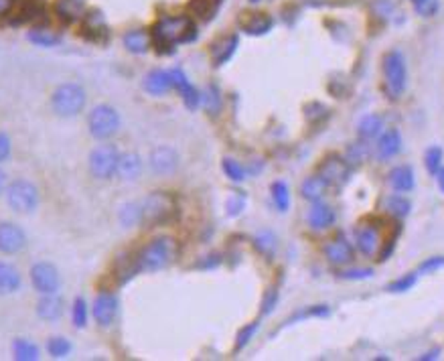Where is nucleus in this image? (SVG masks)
I'll use <instances>...</instances> for the list:
<instances>
[{"label":"nucleus","instance_id":"obj_9","mask_svg":"<svg viewBox=\"0 0 444 361\" xmlns=\"http://www.w3.org/2000/svg\"><path fill=\"white\" fill-rule=\"evenodd\" d=\"M31 282L39 294H53L61 287V274L51 262H37L31 268Z\"/></svg>","mask_w":444,"mask_h":361},{"label":"nucleus","instance_id":"obj_31","mask_svg":"<svg viewBox=\"0 0 444 361\" xmlns=\"http://www.w3.org/2000/svg\"><path fill=\"white\" fill-rule=\"evenodd\" d=\"M13 358L19 361L39 360V347L33 341H29V339H15V343H13Z\"/></svg>","mask_w":444,"mask_h":361},{"label":"nucleus","instance_id":"obj_34","mask_svg":"<svg viewBox=\"0 0 444 361\" xmlns=\"http://www.w3.org/2000/svg\"><path fill=\"white\" fill-rule=\"evenodd\" d=\"M120 221L124 227H132L142 221V203L138 201H130L120 209Z\"/></svg>","mask_w":444,"mask_h":361},{"label":"nucleus","instance_id":"obj_33","mask_svg":"<svg viewBox=\"0 0 444 361\" xmlns=\"http://www.w3.org/2000/svg\"><path fill=\"white\" fill-rule=\"evenodd\" d=\"M254 246H256V250L262 256L272 258L274 252H276V248H278V240H276V236L270 230H264V232H260L256 238H254Z\"/></svg>","mask_w":444,"mask_h":361},{"label":"nucleus","instance_id":"obj_20","mask_svg":"<svg viewBox=\"0 0 444 361\" xmlns=\"http://www.w3.org/2000/svg\"><path fill=\"white\" fill-rule=\"evenodd\" d=\"M116 173L124 179V181H134V179H138L142 173L141 154H138V152H124V154H120Z\"/></svg>","mask_w":444,"mask_h":361},{"label":"nucleus","instance_id":"obj_39","mask_svg":"<svg viewBox=\"0 0 444 361\" xmlns=\"http://www.w3.org/2000/svg\"><path fill=\"white\" fill-rule=\"evenodd\" d=\"M71 319H73V325L77 329H84L88 325V305L81 296L75 298L73 303V311H71Z\"/></svg>","mask_w":444,"mask_h":361},{"label":"nucleus","instance_id":"obj_7","mask_svg":"<svg viewBox=\"0 0 444 361\" xmlns=\"http://www.w3.org/2000/svg\"><path fill=\"white\" fill-rule=\"evenodd\" d=\"M88 128L95 141H108L112 138L120 128V114L116 108L108 104H100L88 116Z\"/></svg>","mask_w":444,"mask_h":361},{"label":"nucleus","instance_id":"obj_52","mask_svg":"<svg viewBox=\"0 0 444 361\" xmlns=\"http://www.w3.org/2000/svg\"><path fill=\"white\" fill-rule=\"evenodd\" d=\"M436 181H438V189L444 193V167H441V170L436 173Z\"/></svg>","mask_w":444,"mask_h":361},{"label":"nucleus","instance_id":"obj_55","mask_svg":"<svg viewBox=\"0 0 444 361\" xmlns=\"http://www.w3.org/2000/svg\"><path fill=\"white\" fill-rule=\"evenodd\" d=\"M252 2H257V0H252Z\"/></svg>","mask_w":444,"mask_h":361},{"label":"nucleus","instance_id":"obj_37","mask_svg":"<svg viewBox=\"0 0 444 361\" xmlns=\"http://www.w3.org/2000/svg\"><path fill=\"white\" fill-rule=\"evenodd\" d=\"M47 351L51 358L55 360H63L71 353V343L63 337H51L47 341Z\"/></svg>","mask_w":444,"mask_h":361},{"label":"nucleus","instance_id":"obj_23","mask_svg":"<svg viewBox=\"0 0 444 361\" xmlns=\"http://www.w3.org/2000/svg\"><path fill=\"white\" fill-rule=\"evenodd\" d=\"M122 41H124V47L128 49L130 53H136V55L146 53L150 49V45H152V37L144 29H132V31H128Z\"/></svg>","mask_w":444,"mask_h":361},{"label":"nucleus","instance_id":"obj_24","mask_svg":"<svg viewBox=\"0 0 444 361\" xmlns=\"http://www.w3.org/2000/svg\"><path fill=\"white\" fill-rule=\"evenodd\" d=\"M237 43H239L237 35H228V37L219 39V41L213 45V49H211V55H213L215 65H223V63H228V61L234 57L235 49H237Z\"/></svg>","mask_w":444,"mask_h":361},{"label":"nucleus","instance_id":"obj_53","mask_svg":"<svg viewBox=\"0 0 444 361\" xmlns=\"http://www.w3.org/2000/svg\"><path fill=\"white\" fill-rule=\"evenodd\" d=\"M438 353H441V351H438V349H434V351H430V353H424L420 360H436V358H438Z\"/></svg>","mask_w":444,"mask_h":361},{"label":"nucleus","instance_id":"obj_25","mask_svg":"<svg viewBox=\"0 0 444 361\" xmlns=\"http://www.w3.org/2000/svg\"><path fill=\"white\" fill-rule=\"evenodd\" d=\"M390 185L394 187V191L397 193H408L414 189L416 179H414V170L408 165H402L390 173Z\"/></svg>","mask_w":444,"mask_h":361},{"label":"nucleus","instance_id":"obj_16","mask_svg":"<svg viewBox=\"0 0 444 361\" xmlns=\"http://www.w3.org/2000/svg\"><path fill=\"white\" fill-rule=\"evenodd\" d=\"M21 284H23V276L19 268L10 262L0 260V294H15L17 290H21Z\"/></svg>","mask_w":444,"mask_h":361},{"label":"nucleus","instance_id":"obj_13","mask_svg":"<svg viewBox=\"0 0 444 361\" xmlns=\"http://www.w3.org/2000/svg\"><path fill=\"white\" fill-rule=\"evenodd\" d=\"M171 77H173L175 90H179V94L183 96V102H185V106H187L189 110L199 108V104H201V94L191 86V81L187 79L185 72L179 70V67H175V70H171Z\"/></svg>","mask_w":444,"mask_h":361},{"label":"nucleus","instance_id":"obj_28","mask_svg":"<svg viewBox=\"0 0 444 361\" xmlns=\"http://www.w3.org/2000/svg\"><path fill=\"white\" fill-rule=\"evenodd\" d=\"M402 150V136L397 130H388L377 141V154L381 159H392Z\"/></svg>","mask_w":444,"mask_h":361},{"label":"nucleus","instance_id":"obj_32","mask_svg":"<svg viewBox=\"0 0 444 361\" xmlns=\"http://www.w3.org/2000/svg\"><path fill=\"white\" fill-rule=\"evenodd\" d=\"M381 128H383V120H381L377 114H367V116L361 118L357 130H359V136H361L363 141H372V138H377V136H379Z\"/></svg>","mask_w":444,"mask_h":361},{"label":"nucleus","instance_id":"obj_8","mask_svg":"<svg viewBox=\"0 0 444 361\" xmlns=\"http://www.w3.org/2000/svg\"><path fill=\"white\" fill-rule=\"evenodd\" d=\"M120 150L116 145H100L90 152V173L100 181H108L116 175Z\"/></svg>","mask_w":444,"mask_h":361},{"label":"nucleus","instance_id":"obj_5","mask_svg":"<svg viewBox=\"0 0 444 361\" xmlns=\"http://www.w3.org/2000/svg\"><path fill=\"white\" fill-rule=\"evenodd\" d=\"M6 203L15 214H33L39 207V189L26 179H17L6 187Z\"/></svg>","mask_w":444,"mask_h":361},{"label":"nucleus","instance_id":"obj_18","mask_svg":"<svg viewBox=\"0 0 444 361\" xmlns=\"http://www.w3.org/2000/svg\"><path fill=\"white\" fill-rule=\"evenodd\" d=\"M84 13H86V0H55V15L65 23L81 21L86 17Z\"/></svg>","mask_w":444,"mask_h":361},{"label":"nucleus","instance_id":"obj_22","mask_svg":"<svg viewBox=\"0 0 444 361\" xmlns=\"http://www.w3.org/2000/svg\"><path fill=\"white\" fill-rule=\"evenodd\" d=\"M355 243H357V250L363 254V256H374L379 248V236L375 232L374 227L370 225H361L357 232H355Z\"/></svg>","mask_w":444,"mask_h":361},{"label":"nucleus","instance_id":"obj_41","mask_svg":"<svg viewBox=\"0 0 444 361\" xmlns=\"http://www.w3.org/2000/svg\"><path fill=\"white\" fill-rule=\"evenodd\" d=\"M367 159V145L365 143H353L347 148V161L353 165H359Z\"/></svg>","mask_w":444,"mask_h":361},{"label":"nucleus","instance_id":"obj_29","mask_svg":"<svg viewBox=\"0 0 444 361\" xmlns=\"http://www.w3.org/2000/svg\"><path fill=\"white\" fill-rule=\"evenodd\" d=\"M327 187L328 183L321 177V175H312V177L304 179L301 193H303V197L306 201H312V203H315V201H321V199L325 197Z\"/></svg>","mask_w":444,"mask_h":361},{"label":"nucleus","instance_id":"obj_50","mask_svg":"<svg viewBox=\"0 0 444 361\" xmlns=\"http://www.w3.org/2000/svg\"><path fill=\"white\" fill-rule=\"evenodd\" d=\"M17 0H0V17H6L15 10Z\"/></svg>","mask_w":444,"mask_h":361},{"label":"nucleus","instance_id":"obj_27","mask_svg":"<svg viewBox=\"0 0 444 361\" xmlns=\"http://www.w3.org/2000/svg\"><path fill=\"white\" fill-rule=\"evenodd\" d=\"M26 39L37 45V47H55L61 43V37L57 31L49 29V26H33L29 33H26Z\"/></svg>","mask_w":444,"mask_h":361},{"label":"nucleus","instance_id":"obj_44","mask_svg":"<svg viewBox=\"0 0 444 361\" xmlns=\"http://www.w3.org/2000/svg\"><path fill=\"white\" fill-rule=\"evenodd\" d=\"M414 284H416V274H406V276L397 278L396 282H392L388 290L390 292H406V290H412Z\"/></svg>","mask_w":444,"mask_h":361},{"label":"nucleus","instance_id":"obj_17","mask_svg":"<svg viewBox=\"0 0 444 361\" xmlns=\"http://www.w3.org/2000/svg\"><path fill=\"white\" fill-rule=\"evenodd\" d=\"M173 86V77L171 72H163V70H154L144 77V90L152 96H163L166 92H171Z\"/></svg>","mask_w":444,"mask_h":361},{"label":"nucleus","instance_id":"obj_26","mask_svg":"<svg viewBox=\"0 0 444 361\" xmlns=\"http://www.w3.org/2000/svg\"><path fill=\"white\" fill-rule=\"evenodd\" d=\"M84 23H81V29H84V35L88 37V39H92V41H102V37L100 35H108V26L104 23V17H102V13H88L84 19H81Z\"/></svg>","mask_w":444,"mask_h":361},{"label":"nucleus","instance_id":"obj_38","mask_svg":"<svg viewBox=\"0 0 444 361\" xmlns=\"http://www.w3.org/2000/svg\"><path fill=\"white\" fill-rule=\"evenodd\" d=\"M424 165L430 175H436L443 167V148L441 146H430L424 154Z\"/></svg>","mask_w":444,"mask_h":361},{"label":"nucleus","instance_id":"obj_3","mask_svg":"<svg viewBox=\"0 0 444 361\" xmlns=\"http://www.w3.org/2000/svg\"><path fill=\"white\" fill-rule=\"evenodd\" d=\"M51 108L61 118H75L86 108V90L79 83H61L51 96Z\"/></svg>","mask_w":444,"mask_h":361},{"label":"nucleus","instance_id":"obj_49","mask_svg":"<svg viewBox=\"0 0 444 361\" xmlns=\"http://www.w3.org/2000/svg\"><path fill=\"white\" fill-rule=\"evenodd\" d=\"M374 276V270H345L343 272V278L347 280H363V278H372Z\"/></svg>","mask_w":444,"mask_h":361},{"label":"nucleus","instance_id":"obj_35","mask_svg":"<svg viewBox=\"0 0 444 361\" xmlns=\"http://www.w3.org/2000/svg\"><path fill=\"white\" fill-rule=\"evenodd\" d=\"M386 209H388L392 216L406 217L410 214L412 205H410V201H408L406 197H402V195H392V197L386 199Z\"/></svg>","mask_w":444,"mask_h":361},{"label":"nucleus","instance_id":"obj_43","mask_svg":"<svg viewBox=\"0 0 444 361\" xmlns=\"http://www.w3.org/2000/svg\"><path fill=\"white\" fill-rule=\"evenodd\" d=\"M256 331H257V323H252V325H246L239 333H237V341H235V349L237 351H241L250 341H252V337L256 335Z\"/></svg>","mask_w":444,"mask_h":361},{"label":"nucleus","instance_id":"obj_15","mask_svg":"<svg viewBox=\"0 0 444 361\" xmlns=\"http://www.w3.org/2000/svg\"><path fill=\"white\" fill-rule=\"evenodd\" d=\"M63 309H65V303H63L61 296H57V292L43 294L37 303V316L51 323V321H57L63 314Z\"/></svg>","mask_w":444,"mask_h":361},{"label":"nucleus","instance_id":"obj_10","mask_svg":"<svg viewBox=\"0 0 444 361\" xmlns=\"http://www.w3.org/2000/svg\"><path fill=\"white\" fill-rule=\"evenodd\" d=\"M26 248V234L13 221H0V252L6 256L21 254Z\"/></svg>","mask_w":444,"mask_h":361},{"label":"nucleus","instance_id":"obj_6","mask_svg":"<svg viewBox=\"0 0 444 361\" xmlns=\"http://www.w3.org/2000/svg\"><path fill=\"white\" fill-rule=\"evenodd\" d=\"M383 77H386V90L392 97H399L408 83V70L406 59L399 51H388L383 55Z\"/></svg>","mask_w":444,"mask_h":361},{"label":"nucleus","instance_id":"obj_21","mask_svg":"<svg viewBox=\"0 0 444 361\" xmlns=\"http://www.w3.org/2000/svg\"><path fill=\"white\" fill-rule=\"evenodd\" d=\"M306 219H308V225L312 230H327V227L333 225V221H335V211L328 205H325V203L315 201Z\"/></svg>","mask_w":444,"mask_h":361},{"label":"nucleus","instance_id":"obj_51","mask_svg":"<svg viewBox=\"0 0 444 361\" xmlns=\"http://www.w3.org/2000/svg\"><path fill=\"white\" fill-rule=\"evenodd\" d=\"M6 187H8V183H6V175H4V170H0V195H4V193H6Z\"/></svg>","mask_w":444,"mask_h":361},{"label":"nucleus","instance_id":"obj_36","mask_svg":"<svg viewBox=\"0 0 444 361\" xmlns=\"http://www.w3.org/2000/svg\"><path fill=\"white\" fill-rule=\"evenodd\" d=\"M272 199H274V205L278 207V211H286L290 207V191L284 181L272 183Z\"/></svg>","mask_w":444,"mask_h":361},{"label":"nucleus","instance_id":"obj_14","mask_svg":"<svg viewBox=\"0 0 444 361\" xmlns=\"http://www.w3.org/2000/svg\"><path fill=\"white\" fill-rule=\"evenodd\" d=\"M272 17L266 13H244L239 17V26L248 33V35H266L272 29Z\"/></svg>","mask_w":444,"mask_h":361},{"label":"nucleus","instance_id":"obj_11","mask_svg":"<svg viewBox=\"0 0 444 361\" xmlns=\"http://www.w3.org/2000/svg\"><path fill=\"white\" fill-rule=\"evenodd\" d=\"M92 313H94L95 323H97L100 327H110V325L114 323L118 313L116 294H112V292H108V290H102V292L95 296Z\"/></svg>","mask_w":444,"mask_h":361},{"label":"nucleus","instance_id":"obj_45","mask_svg":"<svg viewBox=\"0 0 444 361\" xmlns=\"http://www.w3.org/2000/svg\"><path fill=\"white\" fill-rule=\"evenodd\" d=\"M278 305V290L270 289L266 290L264 300H262V314H270L274 311V307Z\"/></svg>","mask_w":444,"mask_h":361},{"label":"nucleus","instance_id":"obj_47","mask_svg":"<svg viewBox=\"0 0 444 361\" xmlns=\"http://www.w3.org/2000/svg\"><path fill=\"white\" fill-rule=\"evenodd\" d=\"M244 205H246V197L239 195V193H235L234 197L228 199V214L230 216H237L244 209Z\"/></svg>","mask_w":444,"mask_h":361},{"label":"nucleus","instance_id":"obj_46","mask_svg":"<svg viewBox=\"0 0 444 361\" xmlns=\"http://www.w3.org/2000/svg\"><path fill=\"white\" fill-rule=\"evenodd\" d=\"M444 268V256H434V258H428L426 262L420 264V272L422 274H430V272H436Z\"/></svg>","mask_w":444,"mask_h":361},{"label":"nucleus","instance_id":"obj_12","mask_svg":"<svg viewBox=\"0 0 444 361\" xmlns=\"http://www.w3.org/2000/svg\"><path fill=\"white\" fill-rule=\"evenodd\" d=\"M148 163L157 175H171L179 167V152L173 146H157L150 152Z\"/></svg>","mask_w":444,"mask_h":361},{"label":"nucleus","instance_id":"obj_30","mask_svg":"<svg viewBox=\"0 0 444 361\" xmlns=\"http://www.w3.org/2000/svg\"><path fill=\"white\" fill-rule=\"evenodd\" d=\"M325 181H327L328 185H333V183H343L345 179H347V165L343 163V161H339L337 157H333V159H327L325 161V165L321 167V173H319Z\"/></svg>","mask_w":444,"mask_h":361},{"label":"nucleus","instance_id":"obj_48","mask_svg":"<svg viewBox=\"0 0 444 361\" xmlns=\"http://www.w3.org/2000/svg\"><path fill=\"white\" fill-rule=\"evenodd\" d=\"M13 152V143H10V136L6 132L0 130V163H4Z\"/></svg>","mask_w":444,"mask_h":361},{"label":"nucleus","instance_id":"obj_1","mask_svg":"<svg viewBox=\"0 0 444 361\" xmlns=\"http://www.w3.org/2000/svg\"><path fill=\"white\" fill-rule=\"evenodd\" d=\"M197 35V29H195V23L185 17V15H177V17H163L159 19L157 24L152 26L150 31V37H152V45L159 47L161 53H168L175 45H181V43H189L193 41Z\"/></svg>","mask_w":444,"mask_h":361},{"label":"nucleus","instance_id":"obj_42","mask_svg":"<svg viewBox=\"0 0 444 361\" xmlns=\"http://www.w3.org/2000/svg\"><path fill=\"white\" fill-rule=\"evenodd\" d=\"M201 102L205 104V108L209 110L211 114H215V112L219 110V106H221V99H219V92H217V88H215V86H209V88H207V92L201 96Z\"/></svg>","mask_w":444,"mask_h":361},{"label":"nucleus","instance_id":"obj_4","mask_svg":"<svg viewBox=\"0 0 444 361\" xmlns=\"http://www.w3.org/2000/svg\"><path fill=\"white\" fill-rule=\"evenodd\" d=\"M175 214H177V205H175L173 195H168L166 191H154L142 201L141 223L148 227L163 225L166 221H171Z\"/></svg>","mask_w":444,"mask_h":361},{"label":"nucleus","instance_id":"obj_19","mask_svg":"<svg viewBox=\"0 0 444 361\" xmlns=\"http://www.w3.org/2000/svg\"><path fill=\"white\" fill-rule=\"evenodd\" d=\"M325 258L335 266L347 264L351 258H353L351 243L345 238H337V240L328 241L327 246H325Z\"/></svg>","mask_w":444,"mask_h":361},{"label":"nucleus","instance_id":"obj_54","mask_svg":"<svg viewBox=\"0 0 444 361\" xmlns=\"http://www.w3.org/2000/svg\"><path fill=\"white\" fill-rule=\"evenodd\" d=\"M426 2H430V0H412V4L416 6V10H418V8H422V6H424Z\"/></svg>","mask_w":444,"mask_h":361},{"label":"nucleus","instance_id":"obj_2","mask_svg":"<svg viewBox=\"0 0 444 361\" xmlns=\"http://www.w3.org/2000/svg\"><path fill=\"white\" fill-rule=\"evenodd\" d=\"M177 258V241L171 236H159L146 243L136 256L141 272H159Z\"/></svg>","mask_w":444,"mask_h":361},{"label":"nucleus","instance_id":"obj_40","mask_svg":"<svg viewBox=\"0 0 444 361\" xmlns=\"http://www.w3.org/2000/svg\"><path fill=\"white\" fill-rule=\"evenodd\" d=\"M223 170H225V175H228L232 181H235V183H241V181L246 179V170H244V167H241L237 161H234V159H225V161H223Z\"/></svg>","mask_w":444,"mask_h":361}]
</instances>
